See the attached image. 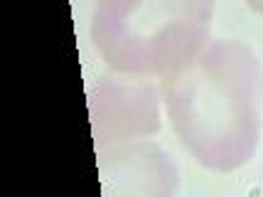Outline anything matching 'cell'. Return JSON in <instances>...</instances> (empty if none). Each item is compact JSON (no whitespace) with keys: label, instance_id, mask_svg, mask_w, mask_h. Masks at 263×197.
<instances>
[{"label":"cell","instance_id":"obj_2","mask_svg":"<svg viewBox=\"0 0 263 197\" xmlns=\"http://www.w3.org/2000/svg\"><path fill=\"white\" fill-rule=\"evenodd\" d=\"M217 0H96L89 35L103 64L126 77H167L212 40Z\"/></svg>","mask_w":263,"mask_h":197},{"label":"cell","instance_id":"obj_1","mask_svg":"<svg viewBox=\"0 0 263 197\" xmlns=\"http://www.w3.org/2000/svg\"><path fill=\"white\" fill-rule=\"evenodd\" d=\"M172 131L212 173H234L258 151L263 67L241 40L214 37L180 69L162 77Z\"/></svg>","mask_w":263,"mask_h":197},{"label":"cell","instance_id":"obj_5","mask_svg":"<svg viewBox=\"0 0 263 197\" xmlns=\"http://www.w3.org/2000/svg\"><path fill=\"white\" fill-rule=\"evenodd\" d=\"M246 5H249V8H251L253 12L263 15V0H246Z\"/></svg>","mask_w":263,"mask_h":197},{"label":"cell","instance_id":"obj_4","mask_svg":"<svg viewBox=\"0 0 263 197\" xmlns=\"http://www.w3.org/2000/svg\"><path fill=\"white\" fill-rule=\"evenodd\" d=\"M96 155L106 197H170L180 190V168L148 138L106 146Z\"/></svg>","mask_w":263,"mask_h":197},{"label":"cell","instance_id":"obj_3","mask_svg":"<svg viewBox=\"0 0 263 197\" xmlns=\"http://www.w3.org/2000/svg\"><path fill=\"white\" fill-rule=\"evenodd\" d=\"M96 151L160 131V94L140 77H101L86 92Z\"/></svg>","mask_w":263,"mask_h":197}]
</instances>
